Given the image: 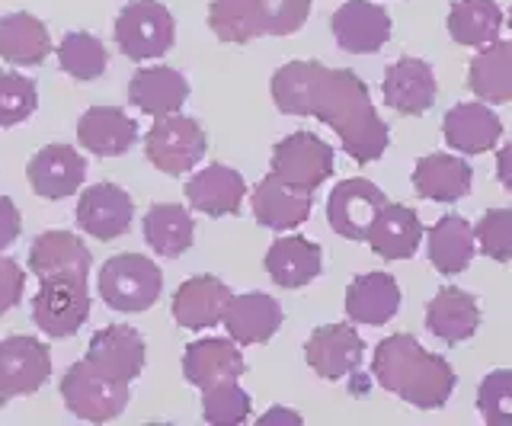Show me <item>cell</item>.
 I'll return each mask as SVG.
<instances>
[{
    "instance_id": "cell-1",
    "label": "cell",
    "mask_w": 512,
    "mask_h": 426,
    "mask_svg": "<svg viewBox=\"0 0 512 426\" xmlns=\"http://www.w3.org/2000/svg\"><path fill=\"white\" fill-rule=\"evenodd\" d=\"M269 93L279 113L327 122L356 164H375L388 151L391 132L359 74L320 61H288L272 74Z\"/></svg>"
},
{
    "instance_id": "cell-2",
    "label": "cell",
    "mask_w": 512,
    "mask_h": 426,
    "mask_svg": "<svg viewBox=\"0 0 512 426\" xmlns=\"http://www.w3.org/2000/svg\"><path fill=\"white\" fill-rule=\"evenodd\" d=\"M372 378L384 391L420 410L445 407L458 382L452 362L429 353L413 334H391L375 346Z\"/></svg>"
},
{
    "instance_id": "cell-3",
    "label": "cell",
    "mask_w": 512,
    "mask_h": 426,
    "mask_svg": "<svg viewBox=\"0 0 512 426\" xmlns=\"http://www.w3.org/2000/svg\"><path fill=\"white\" fill-rule=\"evenodd\" d=\"M164 292V273L144 254L109 257L100 270V298L122 314L148 311Z\"/></svg>"
},
{
    "instance_id": "cell-4",
    "label": "cell",
    "mask_w": 512,
    "mask_h": 426,
    "mask_svg": "<svg viewBox=\"0 0 512 426\" xmlns=\"http://www.w3.org/2000/svg\"><path fill=\"white\" fill-rule=\"evenodd\" d=\"M90 314V292L87 276L61 273L39 279V295L32 298V321L39 324L42 334L64 340L74 337L87 324Z\"/></svg>"
},
{
    "instance_id": "cell-5",
    "label": "cell",
    "mask_w": 512,
    "mask_h": 426,
    "mask_svg": "<svg viewBox=\"0 0 512 426\" xmlns=\"http://www.w3.org/2000/svg\"><path fill=\"white\" fill-rule=\"evenodd\" d=\"M61 398L74 417L90 423H106L116 420L128 407L132 391H128V382H116V378L93 369L87 359H80L74 366H68V372L61 378Z\"/></svg>"
},
{
    "instance_id": "cell-6",
    "label": "cell",
    "mask_w": 512,
    "mask_h": 426,
    "mask_svg": "<svg viewBox=\"0 0 512 426\" xmlns=\"http://www.w3.org/2000/svg\"><path fill=\"white\" fill-rule=\"evenodd\" d=\"M205 148V129L196 119L180 113L154 119L148 135H144V154L167 177H183V173L196 170V164L205 157Z\"/></svg>"
},
{
    "instance_id": "cell-7",
    "label": "cell",
    "mask_w": 512,
    "mask_h": 426,
    "mask_svg": "<svg viewBox=\"0 0 512 426\" xmlns=\"http://www.w3.org/2000/svg\"><path fill=\"white\" fill-rule=\"evenodd\" d=\"M176 23L160 0H132L116 20V45L125 58L151 61L173 49Z\"/></svg>"
},
{
    "instance_id": "cell-8",
    "label": "cell",
    "mask_w": 512,
    "mask_h": 426,
    "mask_svg": "<svg viewBox=\"0 0 512 426\" xmlns=\"http://www.w3.org/2000/svg\"><path fill=\"white\" fill-rule=\"evenodd\" d=\"M272 173L279 180L314 193L333 177V148L314 132H292L272 148Z\"/></svg>"
},
{
    "instance_id": "cell-9",
    "label": "cell",
    "mask_w": 512,
    "mask_h": 426,
    "mask_svg": "<svg viewBox=\"0 0 512 426\" xmlns=\"http://www.w3.org/2000/svg\"><path fill=\"white\" fill-rule=\"evenodd\" d=\"M384 205H388V196L372 180L352 177L333 186L327 199V222L346 241H368V231Z\"/></svg>"
},
{
    "instance_id": "cell-10",
    "label": "cell",
    "mask_w": 512,
    "mask_h": 426,
    "mask_svg": "<svg viewBox=\"0 0 512 426\" xmlns=\"http://www.w3.org/2000/svg\"><path fill=\"white\" fill-rule=\"evenodd\" d=\"M365 356V343L356 334L352 324H324L304 343V359L308 366L327 378V382H340L346 375H356Z\"/></svg>"
},
{
    "instance_id": "cell-11",
    "label": "cell",
    "mask_w": 512,
    "mask_h": 426,
    "mask_svg": "<svg viewBox=\"0 0 512 426\" xmlns=\"http://www.w3.org/2000/svg\"><path fill=\"white\" fill-rule=\"evenodd\" d=\"M135 202L116 183H93L77 199V225L96 241H116L132 228Z\"/></svg>"
},
{
    "instance_id": "cell-12",
    "label": "cell",
    "mask_w": 512,
    "mask_h": 426,
    "mask_svg": "<svg viewBox=\"0 0 512 426\" xmlns=\"http://www.w3.org/2000/svg\"><path fill=\"white\" fill-rule=\"evenodd\" d=\"M333 39L349 55H375L391 39V17L388 10L372 4V0H346L330 20Z\"/></svg>"
},
{
    "instance_id": "cell-13",
    "label": "cell",
    "mask_w": 512,
    "mask_h": 426,
    "mask_svg": "<svg viewBox=\"0 0 512 426\" xmlns=\"http://www.w3.org/2000/svg\"><path fill=\"white\" fill-rule=\"evenodd\" d=\"M29 186L36 189V196L58 202L74 196L80 183L87 177V161L84 154L71 145H45L42 151L32 154V161L26 167Z\"/></svg>"
},
{
    "instance_id": "cell-14",
    "label": "cell",
    "mask_w": 512,
    "mask_h": 426,
    "mask_svg": "<svg viewBox=\"0 0 512 426\" xmlns=\"http://www.w3.org/2000/svg\"><path fill=\"white\" fill-rule=\"evenodd\" d=\"M384 103L400 116H423L436 103V74L426 65L423 58H397L394 65H388L381 81Z\"/></svg>"
},
{
    "instance_id": "cell-15",
    "label": "cell",
    "mask_w": 512,
    "mask_h": 426,
    "mask_svg": "<svg viewBox=\"0 0 512 426\" xmlns=\"http://www.w3.org/2000/svg\"><path fill=\"white\" fill-rule=\"evenodd\" d=\"M84 359L103 375L132 385L144 369V337L128 324L103 327L93 334Z\"/></svg>"
},
{
    "instance_id": "cell-16",
    "label": "cell",
    "mask_w": 512,
    "mask_h": 426,
    "mask_svg": "<svg viewBox=\"0 0 512 426\" xmlns=\"http://www.w3.org/2000/svg\"><path fill=\"white\" fill-rule=\"evenodd\" d=\"M48 375H52V356L42 340L26 334L0 340V385L10 398L39 391Z\"/></svg>"
},
{
    "instance_id": "cell-17",
    "label": "cell",
    "mask_w": 512,
    "mask_h": 426,
    "mask_svg": "<svg viewBox=\"0 0 512 426\" xmlns=\"http://www.w3.org/2000/svg\"><path fill=\"white\" fill-rule=\"evenodd\" d=\"M282 305L266 292H247V295H231L228 308H224V330L234 343H269L282 327Z\"/></svg>"
},
{
    "instance_id": "cell-18",
    "label": "cell",
    "mask_w": 512,
    "mask_h": 426,
    "mask_svg": "<svg viewBox=\"0 0 512 426\" xmlns=\"http://www.w3.org/2000/svg\"><path fill=\"white\" fill-rule=\"evenodd\" d=\"M253 215L263 228L272 231H292L301 222H308L311 215V193L301 186H292L279 180L276 173H269L253 186Z\"/></svg>"
},
{
    "instance_id": "cell-19",
    "label": "cell",
    "mask_w": 512,
    "mask_h": 426,
    "mask_svg": "<svg viewBox=\"0 0 512 426\" xmlns=\"http://www.w3.org/2000/svg\"><path fill=\"white\" fill-rule=\"evenodd\" d=\"M247 196V183L244 177L228 167V164H208L205 170H199L196 177L186 180V199L196 212L202 215H237L240 205H244Z\"/></svg>"
},
{
    "instance_id": "cell-20",
    "label": "cell",
    "mask_w": 512,
    "mask_h": 426,
    "mask_svg": "<svg viewBox=\"0 0 512 426\" xmlns=\"http://www.w3.org/2000/svg\"><path fill=\"white\" fill-rule=\"evenodd\" d=\"M244 372H247V362H244V353L234 346V340L205 337V340L189 343L183 353L186 382L202 391L218 382H228V378H240Z\"/></svg>"
},
{
    "instance_id": "cell-21",
    "label": "cell",
    "mask_w": 512,
    "mask_h": 426,
    "mask_svg": "<svg viewBox=\"0 0 512 426\" xmlns=\"http://www.w3.org/2000/svg\"><path fill=\"white\" fill-rule=\"evenodd\" d=\"M442 135L448 148L461 154H487L503 135V122L496 119L493 109L480 103H458L442 119Z\"/></svg>"
},
{
    "instance_id": "cell-22",
    "label": "cell",
    "mask_w": 512,
    "mask_h": 426,
    "mask_svg": "<svg viewBox=\"0 0 512 426\" xmlns=\"http://www.w3.org/2000/svg\"><path fill=\"white\" fill-rule=\"evenodd\" d=\"M77 141L90 154L119 157L138 141V122L125 116L119 106H90L77 122Z\"/></svg>"
},
{
    "instance_id": "cell-23",
    "label": "cell",
    "mask_w": 512,
    "mask_h": 426,
    "mask_svg": "<svg viewBox=\"0 0 512 426\" xmlns=\"http://www.w3.org/2000/svg\"><path fill=\"white\" fill-rule=\"evenodd\" d=\"M231 302V289L218 276H192L173 295V318L186 330L215 327Z\"/></svg>"
},
{
    "instance_id": "cell-24",
    "label": "cell",
    "mask_w": 512,
    "mask_h": 426,
    "mask_svg": "<svg viewBox=\"0 0 512 426\" xmlns=\"http://www.w3.org/2000/svg\"><path fill=\"white\" fill-rule=\"evenodd\" d=\"M477 327H480L477 298L458 286L439 289L436 298L426 305V330L448 346L471 340L477 334Z\"/></svg>"
},
{
    "instance_id": "cell-25",
    "label": "cell",
    "mask_w": 512,
    "mask_h": 426,
    "mask_svg": "<svg viewBox=\"0 0 512 426\" xmlns=\"http://www.w3.org/2000/svg\"><path fill=\"white\" fill-rule=\"evenodd\" d=\"M189 100V81L176 68H141L128 81V103L154 119L180 113Z\"/></svg>"
},
{
    "instance_id": "cell-26",
    "label": "cell",
    "mask_w": 512,
    "mask_h": 426,
    "mask_svg": "<svg viewBox=\"0 0 512 426\" xmlns=\"http://www.w3.org/2000/svg\"><path fill=\"white\" fill-rule=\"evenodd\" d=\"M400 311V286L391 273H362L346 289V314L352 324L381 327Z\"/></svg>"
},
{
    "instance_id": "cell-27",
    "label": "cell",
    "mask_w": 512,
    "mask_h": 426,
    "mask_svg": "<svg viewBox=\"0 0 512 426\" xmlns=\"http://www.w3.org/2000/svg\"><path fill=\"white\" fill-rule=\"evenodd\" d=\"M474 170L455 154H426L413 167V189L432 202H458L471 193Z\"/></svg>"
},
{
    "instance_id": "cell-28",
    "label": "cell",
    "mask_w": 512,
    "mask_h": 426,
    "mask_svg": "<svg viewBox=\"0 0 512 426\" xmlns=\"http://www.w3.org/2000/svg\"><path fill=\"white\" fill-rule=\"evenodd\" d=\"M320 270H324V254H320V247L314 241L301 238V234L279 238L266 254V273L282 289L311 286L320 276Z\"/></svg>"
},
{
    "instance_id": "cell-29",
    "label": "cell",
    "mask_w": 512,
    "mask_h": 426,
    "mask_svg": "<svg viewBox=\"0 0 512 426\" xmlns=\"http://www.w3.org/2000/svg\"><path fill=\"white\" fill-rule=\"evenodd\" d=\"M423 241V222L410 205L388 202L378 212L372 231H368V244L381 260H410L416 247Z\"/></svg>"
},
{
    "instance_id": "cell-30",
    "label": "cell",
    "mask_w": 512,
    "mask_h": 426,
    "mask_svg": "<svg viewBox=\"0 0 512 426\" xmlns=\"http://www.w3.org/2000/svg\"><path fill=\"white\" fill-rule=\"evenodd\" d=\"M426 250L429 263L442 276H458L471 266L477 254V238L468 218L461 215H442L436 225L426 231Z\"/></svg>"
},
{
    "instance_id": "cell-31",
    "label": "cell",
    "mask_w": 512,
    "mask_h": 426,
    "mask_svg": "<svg viewBox=\"0 0 512 426\" xmlns=\"http://www.w3.org/2000/svg\"><path fill=\"white\" fill-rule=\"evenodd\" d=\"M90 266V250L71 231H45L29 247V270L36 273V279L61 273L90 276Z\"/></svg>"
},
{
    "instance_id": "cell-32",
    "label": "cell",
    "mask_w": 512,
    "mask_h": 426,
    "mask_svg": "<svg viewBox=\"0 0 512 426\" xmlns=\"http://www.w3.org/2000/svg\"><path fill=\"white\" fill-rule=\"evenodd\" d=\"M468 87L477 93V100L493 106L512 100V42L496 39L471 58Z\"/></svg>"
},
{
    "instance_id": "cell-33",
    "label": "cell",
    "mask_w": 512,
    "mask_h": 426,
    "mask_svg": "<svg viewBox=\"0 0 512 426\" xmlns=\"http://www.w3.org/2000/svg\"><path fill=\"white\" fill-rule=\"evenodd\" d=\"M48 52H52V39H48V29L39 17H32V13H10V17L0 20V58L4 61L32 68L42 65Z\"/></svg>"
},
{
    "instance_id": "cell-34",
    "label": "cell",
    "mask_w": 512,
    "mask_h": 426,
    "mask_svg": "<svg viewBox=\"0 0 512 426\" xmlns=\"http://www.w3.org/2000/svg\"><path fill=\"white\" fill-rule=\"evenodd\" d=\"M192 234H196V222H192L189 209L176 202H157L144 215V241L154 247L160 257H183L192 247Z\"/></svg>"
},
{
    "instance_id": "cell-35",
    "label": "cell",
    "mask_w": 512,
    "mask_h": 426,
    "mask_svg": "<svg viewBox=\"0 0 512 426\" xmlns=\"http://www.w3.org/2000/svg\"><path fill=\"white\" fill-rule=\"evenodd\" d=\"M503 10L496 0H455L448 7V33L458 45L468 49H484V45L500 39Z\"/></svg>"
},
{
    "instance_id": "cell-36",
    "label": "cell",
    "mask_w": 512,
    "mask_h": 426,
    "mask_svg": "<svg viewBox=\"0 0 512 426\" xmlns=\"http://www.w3.org/2000/svg\"><path fill=\"white\" fill-rule=\"evenodd\" d=\"M208 26L221 42L247 45L266 36L263 13L256 0H212L208 4Z\"/></svg>"
},
{
    "instance_id": "cell-37",
    "label": "cell",
    "mask_w": 512,
    "mask_h": 426,
    "mask_svg": "<svg viewBox=\"0 0 512 426\" xmlns=\"http://www.w3.org/2000/svg\"><path fill=\"white\" fill-rule=\"evenodd\" d=\"M58 65L77 81H96V77L106 74L109 65L106 45L90 33H68L58 42Z\"/></svg>"
},
{
    "instance_id": "cell-38",
    "label": "cell",
    "mask_w": 512,
    "mask_h": 426,
    "mask_svg": "<svg viewBox=\"0 0 512 426\" xmlns=\"http://www.w3.org/2000/svg\"><path fill=\"white\" fill-rule=\"evenodd\" d=\"M250 394L237 385V378L218 382L202 391V417L212 426H237L250 417Z\"/></svg>"
},
{
    "instance_id": "cell-39",
    "label": "cell",
    "mask_w": 512,
    "mask_h": 426,
    "mask_svg": "<svg viewBox=\"0 0 512 426\" xmlns=\"http://www.w3.org/2000/svg\"><path fill=\"white\" fill-rule=\"evenodd\" d=\"M39 106V87L32 77L0 71V129L26 122Z\"/></svg>"
},
{
    "instance_id": "cell-40",
    "label": "cell",
    "mask_w": 512,
    "mask_h": 426,
    "mask_svg": "<svg viewBox=\"0 0 512 426\" xmlns=\"http://www.w3.org/2000/svg\"><path fill=\"white\" fill-rule=\"evenodd\" d=\"M477 410L490 426H512V372L496 369L477 388Z\"/></svg>"
},
{
    "instance_id": "cell-41",
    "label": "cell",
    "mask_w": 512,
    "mask_h": 426,
    "mask_svg": "<svg viewBox=\"0 0 512 426\" xmlns=\"http://www.w3.org/2000/svg\"><path fill=\"white\" fill-rule=\"evenodd\" d=\"M477 250L496 263L512 260V209H490L474 225Z\"/></svg>"
},
{
    "instance_id": "cell-42",
    "label": "cell",
    "mask_w": 512,
    "mask_h": 426,
    "mask_svg": "<svg viewBox=\"0 0 512 426\" xmlns=\"http://www.w3.org/2000/svg\"><path fill=\"white\" fill-rule=\"evenodd\" d=\"M263 13L266 36H292L308 23L311 0H256Z\"/></svg>"
},
{
    "instance_id": "cell-43",
    "label": "cell",
    "mask_w": 512,
    "mask_h": 426,
    "mask_svg": "<svg viewBox=\"0 0 512 426\" xmlns=\"http://www.w3.org/2000/svg\"><path fill=\"white\" fill-rule=\"evenodd\" d=\"M23 289H26L23 266L10 257H0V314H7L13 305H20Z\"/></svg>"
},
{
    "instance_id": "cell-44",
    "label": "cell",
    "mask_w": 512,
    "mask_h": 426,
    "mask_svg": "<svg viewBox=\"0 0 512 426\" xmlns=\"http://www.w3.org/2000/svg\"><path fill=\"white\" fill-rule=\"evenodd\" d=\"M20 231H23V215H20V209H16L13 199L0 196V250L10 247L16 238H20Z\"/></svg>"
},
{
    "instance_id": "cell-45",
    "label": "cell",
    "mask_w": 512,
    "mask_h": 426,
    "mask_svg": "<svg viewBox=\"0 0 512 426\" xmlns=\"http://www.w3.org/2000/svg\"><path fill=\"white\" fill-rule=\"evenodd\" d=\"M496 180L503 183V189H509V193H512V141H509V145H503L500 154H496Z\"/></svg>"
},
{
    "instance_id": "cell-46",
    "label": "cell",
    "mask_w": 512,
    "mask_h": 426,
    "mask_svg": "<svg viewBox=\"0 0 512 426\" xmlns=\"http://www.w3.org/2000/svg\"><path fill=\"white\" fill-rule=\"evenodd\" d=\"M276 420H288V423H301V417L298 414H292V410H269V414H263L260 420H256V423H260V426H269V423H276Z\"/></svg>"
},
{
    "instance_id": "cell-47",
    "label": "cell",
    "mask_w": 512,
    "mask_h": 426,
    "mask_svg": "<svg viewBox=\"0 0 512 426\" xmlns=\"http://www.w3.org/2000/svg\"><path fill=\"white\" fill-rule=\"evenodd\" d=\"M7 398H10V394L4 391V385H0V407H4V404H7Z\"/></svg>"
},
{
    "instance_id": "cell-48",
    "label": "cell",
    "mask_w": 512,
    "mask_h": 426,
    "mask_svg": "<svg viewBox=\"0 0 512 426\" xmlns=\"http://www.w3.org/2000/svg\"><path fill=\"white\" fill-rule=\"evenodd\" d=\"M509 33H512V7H509Z\"/></svg>"
}]
</instances>
